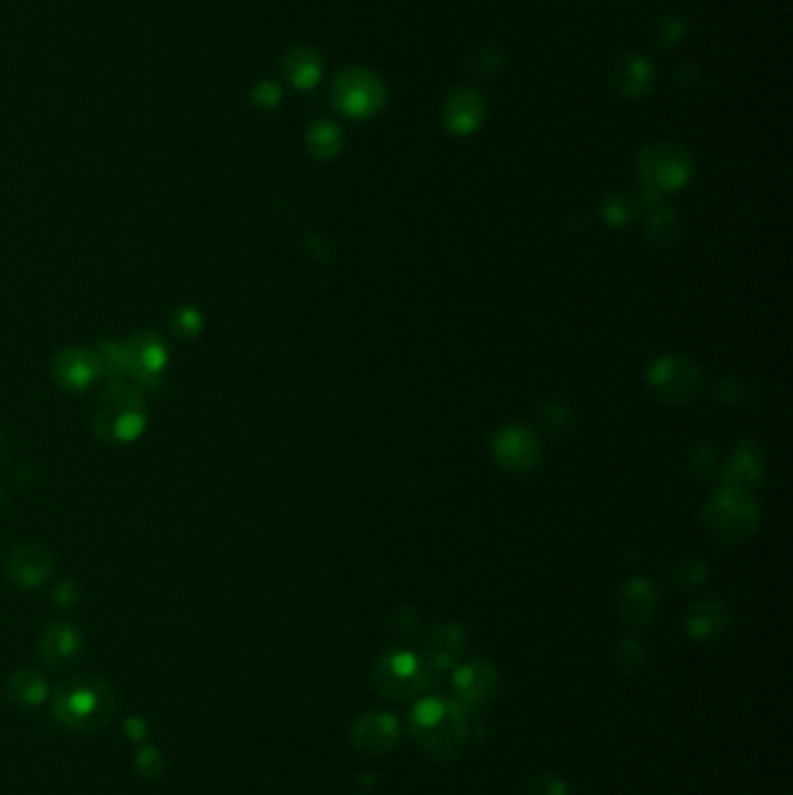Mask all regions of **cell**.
I'll list each match as a JSON object with an SVG mask.
<instances>
[{
  "label": "cell",
  "instance_id": "cell-1",
  "mask_svg": "<svg viewBox=\"0 0 793 795\" xmlns=\"http://www.w3.org/2000/svg\"><path fill=\"white\" fill-rule=\"evenodd\" d=\"M117 712L113 686L92 673L66 679L54 693V716L59 724L78 733H98Z\"/></svg>",
  "mask_w": 793,
  "mask_h": 795
},
{
  "label": "cell",
  "instance_id": "cell-2",
  "mask_svg": "<svg viewBox=\"0 0 793 795\" xmlns=\"http://www.w3.org/2000/svg\"><path fill=\"white\" fill-rule=\"evenodd\" d=\"M150 426V407L140 387L113 379L92 407V428L105 444H131Z\"/></svg>",
  "mask_w": 793,
  "mask_h": 795
},
{
  "label": "cell",
  "instance_id": "cell-3",
  "mask_svg": "<svg viewBox=\"0 0 793 795\" xmlns=\"http://www.w3.org/2000/svg\"><path fill=\"white\" fill-rule=\"evenodd\" d=\"M410 728L414 743L433 761H447L457 756L465 743L463 714L449 700H426L417 704Z\"/></svg>",
  "mask_w": 793,
  "mask_h": 795
},
{
  "label": "cell",
  "instance_id": "cell-4",
  "mask_svg": "<svg viewBox=\"0 0 793 795\" xmlns=\"http://www.w3.org/2000/svg\"><path fill=\"white\" fill-rule=\"evenodd\" d=\"M333 105L340 115L350 119H368L387 103V86L366 68L342 70L333 82Z\"/></svg>",
  "mask_w": 793,
  "mask_h": 795
},
{
  "label": "cell",
  "instance_id": "cell-5",
  "mask_svg": "<svg viewBox=\"0 0 793 795\" xmlns=\"http://www.w3.org/2000/svg\"><path fill=\"white\" fill-rule=\"evenodd\" d=\"M123 354L126 377H131L135 387L154 391L164 384L170 364V347L164 335L140 331L123 342Z\"/></svg>",
  "mask_w": 793,
  "mask_h": 795
},
{
  "label": "cell",
  "instance_id": "cell-6",
  "mask_svg": "<svg viewBox=\"0 0 793 795\" xmlns=\"http://www.w3.org/2000/svg\"><path fill=\"white\" fill-rule=\"evenodd\" d=\"M756 505L747 491L726 489L708 505L706 523L710 533L721 542H741L756 529Z\"/></svg>",
  "mask_w": 793,
  "mask_h": 795
},
{
  "label": "cell",
  "instance_id": "cell-7",
  "mask_svg": "<svg viewBox=\"0 0 793 795\" xmlns=\"http://www.w3.org/2000/svg\"><path fill=\"white\" fill-rule=\"evenodd\" d=\"M694 164L675 144H652L640 154V175L654 191H675L689 182Z\"/></svg>",
  "mask_w": 793,
  "mask_h": 795
},
{
  "label": "cell",
  "instance_id": "cell-8",
  "mask_svg": "<svg viewBox=\"0 0 793 795\" xmlns=\"http://www.w3.org/2000/svg\"><path fill=\"white\" fill-rule=\"evenodd\" d=\"M375 684L380 693L403 700L426 689L428 684V665H422L410 654L393 652L380 658L375 665Z\"/></svg>",
  "mask_w": 793,
  "mask_h": 795
},
{
  "label": "cell",
  "instance_id": "cell-9",
  "mask_svg": "<svg viewBox=\"0 0 793 795\" xmlns=\"http://www.w3.org/2000/svg\"><path fill=\"white\" fill-rule=\"evenodd\" d=\"M51 377L63 391L82 393L98 382L100 370L92 349L66 347L51 360Z\"/></svg>",
  "mask_w": 793,
  "mask_h": 795
},
{
  "label": "cell",
  "instance_id": "cell-10",
  "mask_svg": "<svg viewBox=\"0 0 793 795\" xmlns=\"http://www.w3.org/2000/svg\"><path fill=\"white\" fill-rule=\"evenodd\" d=\"M40 661L51 671H68L78 665L84 656V636L75 624L57 621L51 624L38 642Z\"/></svg>",
  "mask_w": 793,
  "mask_h": 795
},
{
  "label": "cell",
  "instance_id": "cell-11",
  "mask_svg": "<svg viewBox=\"0 0 793 795\" xmlns=\"http://www.w3.org/2000/svg\"><path fill=\"white\" fill-rule=\"evenodd\" d=\"M5 570L16 586L40 589L54 574V558L43 545L24 542V545H16L10 551Z\"/></svg>",
  "mask_w": 793,
  "mask_h": 795
},
{
  "label": "cell",
  "instance_id": "cell-12",
  "mask_svg": "<svg viewBox=\"0 0 793 795\" xmlns=\"http://www.w3.org/2000/svg\"><path fill=\"white\" fill-rule=\"evenodd\" d=\"M484 100L480 94L471 88H461V92L449 94L442 105V121L452 133L467 135L477 131L484 121Z\"/></svg>",
  "mask_w": 793,
  "mask_h": 795
},
{
  "label": "cell",
  "instance_id": "cell-13",
  "mask_svg": "<svg viewBox=\"0 0 793 795\" xmlns=\"http://www.w3.org/2000/svg\"><path fill=\"white\" fill-rule=\"evenodd\" d=\"M352 739L360 754L382 756L395 747L399 726H395V721L389 714H368L354 726Z\"/></svg>",
  "mask_w": 793,
  "mask_h": 795
},
{
  "label": "cell",
  "instance_id": "cell-14",
  "mask_svg": "<svg viewBox=\"0 0 793 795\" xmlns=\"http://www.w3.org/2000/svg\"><path fill=\"white\" fill-rule=\"evenodd\" d=\"M498 461L510 470H529L540 459V444L524 428H505L494 442Z\"/></svg>",
  "mask_w": 793,
  "mask_h": 795
},
{
  "label": "cell",
  "instance_id": "cell-15",
  "mask_svg": "<svg viewBox=\"0 0 793 795\" xmlns=\"http://www.w3.org/2000/svg\"><path fill=\"white\" fill-rule=\"evenodd\" d=\"M652 382L671 401H687L689 395L696 393L700 375L687 360H661L652 375Z\"/></svg>",
  "mask_w": 793,
  "mask_h": 795
},
{
  "label": "cell",
  "instance_id": "cell-16",
  "mask_svg": "<svg viewBox=\"0 0 793 795\" xmlns=\"http://www.w3.org/2000/svg\"><path fill=\"white\" fill-rule=\"evenodd\" d=\"M454 684H457V691L463 702L484 704L496 693L498 677L492 671V665H486L482 661H473V663H465L459 667Z\"/></svg>",
  "mask_w": 793,
  "mask_h": 795
},
{
  "label": "cell",
  "instance_id": "cell-17",
  "mask_svg": "<svg viewBox=\"0 0 793 795\" xmlns=\"http://www.w3.org/2000/svg\"><path fill=\"white\" fill-rule=\"evenodd\" d=\"M463 652V632L457 626L433 628L424 640V656L430 667H449Z\"/></svg>",
  "mask_w": 793,
  "mask_h": 795
},
{
  "label": "cell",
  "instance_id": "cell-18",
  "mask_svg": "<svg viewBox=\"0 0 793 795\" xmlns=\"http://www.w3.org/2000/svg\"><path fill=\"white\" fill-rule=\"evenodd\" d=\"M284 72L292 86L298 92H310L312 86L321 80V59L315 49L308 47H296L286 54L284 59Z\"/></svg>",
  "mask_w": 793,
  "mask_h": 795
},
{
  "label": "cell",
  "instance_id": "cell-19",
  "mask_svg": "<svg viewBox=\"0 0 793 795\" xmlns=\"http://www.w3.org/2000/svg\"><path fill=\"white\" fill-rule=\"evenodd\" d=\"M47 693H49L47 679L38 671H31V667L16 671L8 679V698L14 704H20V708H26V710L38 708V704H43L47 700Z\"/></svg>",
  "mask_w": 793,
  "mask_h": 795
},
{
  "label": "cell",
  "instance_id": "cell-20",
  "mask_svg": "<svg viewBox=\"0 0 793 795\" xmlns=\"http://www.w3.org/2000/svg\"><path fill=\"white\" fill-rule=\"evenodd\" d=\"M617 86L626 96H644L654 82L652 63L640 57H626L622 59L617 72Z\"/></svg>",
  "mask_w": 793,
  "mask_h": 795
},
{
  "label": "cell",
  "instance_id": "cell-21",
  "mask_svg": "<svg viewBox=\"0 0 793 795\" xmlns=\"http://www.w3.org/2000/svg\"><path fill=\"white\" fill-rule=\"evenodd\" d=\"M654 609V591L647 582H634L622 595V614L630 624H642Z\"/></svg>",
  "mask_w": 793,
  "mask_h": 795
},
{
  "label": "cell",
  "instance_id": "cell-22",
  "mask_svg": "<svg viewBox=\"0 0 793 795\" xmlns=\"http://www.w3.org/2000/svg\"><path fill=\"white\" fill-rule=\"evenodd\" d=\"M96 364L100 370V377L113 379H126V354H123V342L115 340H98L96 347H92Z\"/></svg>",
  "mask_w": 793,
  "mask_h": 795
},
{
  "label": "cell",
  "instance_id": "cell-23",
  "mask_svg": "<svg viewBox=\"0 0 793 795\" xmlns=\"http://www.w3.org/2000/svg\"><path fill=\"white\" fill-rule=\"evenodd\" d=\"M342 147V133L335 123L321 119L310 126L308 131V150L317 158H333Z\"/></svg>",
  "mask_w": 793,
  "mask_h": 795
},
{
  "label": "cell",
  "instance_id": "cell-24",
  "mask_svg": "<svg viewBox=\"0 0 793 795\" xmlns=\"http://www.w3.org/2000/svg\"><path fill=\"white\" fill-rule=\"evenodd\" d=\"M726 621V612L714 601H702L689 612V630L698 638L712 636Z\"/></svg>",
  "mask_w": 793,
  "mask_h": 795
},
{
  "label": "cell",
  "instance_id": "cell-25",
  "mask_svg": "<svg viewBox=\"0 0 793 795\" xmlns=\"http://www.w3.org/2000/svg\"><path fill=\"white\" fill-rule=\"evenodd\" d=\"M170 333L179 340H193L205 329V317L193 305H179L170 315Z\"/></svg>",
  "mask_w": 793,
  "mask_h": 795
},
{
  "label": "cell",
  "instance_id": "cell-26",
  "mask_svg": "<svg viewBox=\"0 0 793 795\" xmlns=\"http://www.w3.org/2000/svg\"><path fill=\"white\" fill-rule=\"evenodd\" d=\"M756 477H759V461H756L754 456H745V454L735 456V463L729 467V475H726V479L737 491H747V486L754 484Z\"/></svg>",
  "mask_w": 793,
  "mask_h": 795
},
{
  "label": "cell",
  "instance_id": "cell-27",
  "mask_svg": "<svg viewBox=\"0 0 793 795\" xmlns=\"http://www.w3.org/2000/svg\"><path fill=\"white\" fill-rule=\"evenodd\" d=\"M251 100H255V105L263 107V110H275L282 100V92L275 82H259L251 88Z\"/></svg>",
  "mask_w": 793,
  "mask_h": 795
},
{
  "label": "cell",
  "instance_id": "cell-28",
  "mask_svg": "<svg viewBox=\"0 0 793 795\" xmlns=\"http://www.w3.org/2000/svg\"><path fill=\"white\" fill-rule=\"evenodd\" d=\"M517 795H566V786L556 776H535Z\"/></svg>",
  "mask_w": 793,
  "mask_h": 795
},
{
  "label": "cell",
  "instance_id": "cell-29",
  "mask_svg": "<svg viewBox=\"0 0 793 795\" xmlns=\"http://www.w3.org/2000/svg\"><path fill=\"white\" fill-rule=\"evenodd\" d=\"M72 589H75V584H72V582H63L59 589H57V593H54V601H57V605H72V603H78V593H70Z\"/></svg>",
  "mask_w": 793,
  "mask_h": 795
},
{
  "label": "cell",
  "instance_id": "cell-30",
  "mask_svg": "<svg viewBox=\"0 0 793 795\" xmlns=\"http://www.w3.org/2000/svg\"><path fill=\"white\" fill-rule=\"evenodd\" d=\"M5 508V494H3V486H0V512H3Z\"/></svg>",
  "mask_w": 793,
  "mask_h": 795
}]
</instances>
